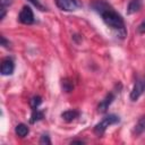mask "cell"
Segmentation results:
<instances>
[{"label": "cell", "instance_id": "cell-7", "mask_svg": "<svg viewBox=\"0 0 145 145\" xmlns=\"http://www.w3.org/2000/svg\"><path fill=\"white\" fill-rule=\"evenodd\" d=\"M113 100H114V94H113L112 92L108 93V94L104 96V99L99 103V105H97V112H100V113H105V112L108 111L109 106L111 105V103L113 102Z\"/></svg>", "mask_w": 145, "mask_h": 145}, {"label": "cell", "instance_id": "cell-3", "mask_svg": "<svg viewBox=\"0 0 145 145\" xmlns=\"http://www.w3.org/2000/svg\"><path fill=\"white\" fill-rule=\"evenodd\" d=\"M144 92H145V75L138 76L136 78V80L134 83V86H133V89L130 92L129 97H130V100L133 102H135V101H137L142 96V94Z\"/></svg>", "mask_w": 145, "mask_h": 145}, {"label": "cell", "instance_id": "cell-4", "mask_svg": "<svg viewBox=\"0 0 145 145\" xmlns=\"http://www.w3.org/2000/svg\"><path fill=\"white\" fill-rule=\"evenodd\" d=\"M57 7L62 11H75L82 7L79 0H54Z\"/></svg>", "mask_w": 145, "mask_h": 145}, {"label": "cell", "instance_id": "cell-2", "mask_svg": "<svg viewBox=\"0 0 145 145\" xmlns=\"http://www.w3.org/2000/svg\"><path fill=\"white\" fill-rule=\"evenodd\" d=\"M119 121H120V118H119L118 116H116V114H108V116H105L100 122H97V123L94 126L93 131H94V134H96L97 136H102V135L105 133V130L108 129V127H110V126H112V125H116V123H118Z\"/></svg>", "mask_w": 145, "mask_h": 145}, {"label": "cell", "instance_id": "cell-1", "mask_svg": "<svg viewBox=\"0 0 145 145\" xmlns=\"http://www.w3.org/2000/svg\"><path fill=\"white\" fill-rule=\"evenodd\" d=\"M92 9L100 15L104 24L110 27L117 35V37L123 40L127 36L125 20L122 16L114 10V8L104 0H96L91 5Z\"/></svg>", "mask_w": 145, "mask_h": 145}, {"label": "cell", "instance_id": "cell-15", "mask_svg": "<svg viewBox=\"0 0 145 145\" xmlns=\"http://www.w3.org/2000/svg\"><path fill=\"white\" fill-rule=\"evenodd\" d=\"M41 103H42V97L39 95H35L29 100V105L32 109H37Z\"/></svg>", "mask_w": 145, "mask_h": 145}, {"label": "cell", "instance_id": "cell-14", "mask_svg": "<svg viewBox=\"0 0 145 145\" xmlns=\"http://www.w3.org/2000/svg\"><path fill=\"white\" fill-rule=\"evenodd\" d=\"M61 87H62V89H63L66 93H69V92L72 91V88H74V84L71 83L70 79H68V78H63V79L61 80Z\"/></svg>", "mask_w": 145, "mask_h": 145}, {"label": "cell", "instance_id": "cell-5", "mask_svg": "<svg viewBox=\"0 0 145 145\" xmlns=\"http://www.w3.org/2000/svg\"><path fill=\"white\" fill-rule=\"evenodd\" d=\"M18 20H19V23H22L24 25H31L35 22L34 12L29 6H24L22 8V10L18 14Z\"/></svg>", "mask_w": 145, "mask_h": 145}, {"label": "cell", "instance_id": "cell-19", "mask_svg": "<svg viewBox=\"0 0 145 145\" xmlns=\"http://www.w3.org/2000/svg\"><path fill=\"white\" fill-rule=\"evenodd\" d=\"M1 45L6 46V48H7L8 45H9V42H8L7 40H6V37H5V36H1Z\"/></svg>", "mask_w": 145, "mask_h": 145}, {"label": "cell", "instance_id": "cell-17", "mask_svg": "<svg viewBox=\"0 0 145 145\" xmlns=\"http://www.w3.org/2000/svg\"><path fill=\"white\" fill-rule=\"evenodd\" d=\"M40 144H48V145H50L51 144V140H50V137H49V135H42L41 136V138H40Z\"/></svg>", "mask_w": 145, "mask_h": 145}, {"label": "cell", "instance_id": "cell-10", "mask_svg": "<svg viewBox=\"0 0 145 145\" xmlns=\"http://www.w3.org/2000/svg\"><path fill=\"white\" fill-rule=\"evenodd\" d=\"M142 0H129L128 6H127V14L131 15L137 12L140 8H142Z\"/></svg>", "mask_w": 145, "mask_h": 145}, {"label": "cell", "instance_id": "cell-18", "mask_svg": "<svg viewBox=\"0 0 145 145\" xmlns=\"http://www.w3.org/2000/svg\"><path fill=\"white\" fill-rule=\"evenodd\" d=\"M28 1H29L32 5H34L37 9H40V10H46V8H45L44 6H42V5L39 2V0H28Z\"/></svg>", "mask_w": 145, "mask_h": 145}, {"label": "cell", "instance_id": "cell-16", "mask_svg": "<svg viewBox=\"0 0 145 145\" xmlns=\"http://www.w3.org/2000/svg\"><path fill=\"white\" fill-rule=\"evenodd\" d=\"M137 33L138 34H145V18L137 26Z\"/></svg>", "mask_w": 145, "mask_h": 145}, {"label": "cell", "instance_id": "cell-6", "mask_svg": "<svg viewBox=\"0 0 145 145\" xmlns=\"http://www.w3.org/2000/svg\"><path fill=\"white\" fill-rule=\"evenodd\" d=\"M15 70V63H14V60L11 58H6L2 60L1 62V67H0V71H1V75L2 76H9V75H12Z\"/></svg>", "mask_w": 145, "mask_h": 145}, {"label": "cell", "instance_id": "cell-11", "mask_svg": "<svg viewBox=\"0 0 145 145\" xmlns=\"http://www.w3.org/2000/svg\"><path fill=\"white\" fill-rule=\"evenodd\" d=\"M15 133H16V135H17L18 137L24 138V137H26V136L28 135L29 128H28L27 125H25V123H18V125L16 126V128H15Z\"/></svg>", "mask_w": 145, "mask_h": 145}, {"label": "cell", "instance_id": "cell-8", "mask_svg": "<svg viewBox=\"0 0 145 145\" xmlns=\"http://www.w3.org/2000/svg\"><path fill=\"white\" fill-rule=\"evenodd\" d=\"M145 133V116H142L133 128L134 136H140Z\"/></svg>", "mask_w": 145, "mask_h": 145}, {"label": "cell", "instance_id": "cell-9", "mask_svg": "<svg viewBox=\"0 0 145 145\" xmlns=\"http://www.w3.org/2000/svg\"><path fill=\"white\" fill-rule=\"evenodd\" d=\"M79 111L78 110H75V109H72V110H67V111H63L62 113H61V118L66 121V122H71V121H74L75 119H77L78 117H79Z\"/></svg>", "mask_w": 145, "mask_h": 145}, {"label": "cell", "instance_id": "cell-12", "mask_svg": "<svg viewBox=\"0 0 145 145\" xmlns=\"http://www.w3.org/2000/svg\"><path fill=\"white\" fill-rule=\"evenodd\" d=\"M44 118V111L39 110V109H32V114L29 118V122L31 123H35L40 120H42Z\"/></svg>", "mask_w": 145, "mask_h": 145}, {"label": "cell", "instance_id": "cell-13", "mask_svg": "<svg viewBox=\"0 0 145 145\" xmlns=\"http://www.w3.org/2000/svg\"><path fill=\"white\" fill-rule=\"evenodd\" d=\"M12 3V0H0V10H1V14H0V19L2 20L6 16V11H7V8Z\"/></svg>", "mask_w": 145, "mask_h": 145}, {"label": "cell", "instance_id": "cell-20", "mask_svg": "<svg viewBox=\"0 0 145 145\" xmlns=\"http://www.w3.org/2000/svg\"><path fill=\"white\" fill-rule=\"evenodd\" d=\"M71 143H79V144H83V143H84V140H80V139H77V140H72Z\"/></svg>", "mask_w": 145, "mask_h": 145}]
</instances>
